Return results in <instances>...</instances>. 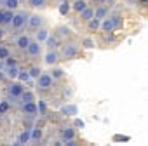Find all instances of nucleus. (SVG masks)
Listing matches in <instances>:
<instances>
[{
	"label": "nucleus",
	"mask_w": 148,
	"mask_h": 146,
	"mask_svg": "<svg viewBox=\"0 0 148 146\" xmlns=\"http://www.w3.org/2000/svg\"><path fill=\"white\" fill-rule=\"evenodd\" d=\"M120 23H122L120 16H112V18H108V19H103V21H101V28H103V31H105V33H112L117 26H120Z\"/></svg>",
	"instance_id": "obj_1"
},
{
	"label": "nucleus",
	"mask_w": 148,
	"mask_h": 146,
	"mask_svg": "<svg viewBox=\"0 0 148 146\" xmlns=\"http://www.w3.org/2000/svg\"><path fill=\"white\" fill-rule=\"evenodd\" d=\"M52 85V73H42L37 78V87L38 89H49Z\"/></svg>",
	"instance_id": "obj_2"
},
{
	"label": "nucleus",
	"mask_w": 148,
	"mask_h": 146,
	"mask_svg": "<svg viewBox=\"0 0 148 146\" xmlns=\"http://www.w3.org/2000/svg\"><path fill=\"white\" fill-rule=\"evenodd\" d=\"M28 21V14L26 12H16L14 14V19H12V28H16V30H19L21 26H25V23Z\"/></svg>",
	"instance_id": "obj_3"
},
{
	"label": "nucleus",
	"mask_w": 148,
	"mask_h": 146,
	"mask_svg": "<svg viewBox=\"0 0 148 146\" xmlns=\"http://www.w3.org/2000/svg\"><path fill=\"white\" fill-rule=\"evenodd\" d=\"M7 91H9V94H11V98H21V94L25 92V89H23V84H21V82H16V84H11V85L7 87Z\"/></svg>",
	"instance_id": "obj_4"
},
{
	"label": "nucleus",
	"mask_w": 148,
	"mask_h": 146,
	"mask_svg": "<svg viewBox=\"0 0 148 146\" xmlns=\"http://www.w3.org/2000/svg\"><path fill=\"white\" fill-rule=\"evenodd\" d=\"M42 23H44V19H42V16H38V14H33V16H30V19H28V26H30L32 30H38V28L42 26Z\"/></svg>",
	"instance_id": "obj_5"
},
{
	"label": "nucleus",
	"mask_w": 148,
	"mask_h": 146,
	"mask_svg": "<svg viewBox=\"0 0 148 146\" xmlns=\"http://www.w3.org/2000/svg\"><path fill=\"white\" fill-rule=\"evenodd\" d=\"M30 44H32V40H30L28 35H21V37H18V40H16V45H18V49H21V50H26V49L30 47Z\"/></svg>",
	"instance_id": "obj_6"
},
{
	"label": "nucleus",
	"mask_w": 148,
	"mask_h": 146,
	"mask_svg": "<svg viewBox=\"0 0 148 146\" xmlns=\"http://www.w3.org/2000/svg\"><path fill=\"white\" fill-rule=\"evenodd\" d=\"M23 111H25L26 115H37V113H38V106H37L35 101H32V103H23Z\"/></svg>",
	"instance_id": "obj_7"
},
{
	"label": "nucleus",
	"mask_w": 148,
	"mask_h": 146,
	"mask_svg": "<svg viewBox=\"0 0 148 146\" xmlns=\"http://www.w3.org/2000/svg\"><path fill=\"white\" fill-rule=\"evenodd\" d=\"M77 52H79V47H77V45H73V44H70V45H66V47H64L63 56H64V57H75V56H77Z\"/></svg>",
	"instance_id": "obj_8"
},
{
	"label": "nucleus",
	"mask_w": 148,
	"mask_h": 146,
	"mask_svg": "<svg viewBox=\"0 0 148 146\" xmlns=\"http://www.w3.org/2000/svg\"><path fill=\"white\" fill-rule=\"evenodd\" d=\"M26 50H28V54H30L32 57H37V56L40 54V42H38V40H37V42H32Z\"/></svg>",
	"instance_id": "obj_9"
},
{
	"label": "nucleus",
	"mask_w": 148,
	"mask_h": 146,
	"mask_svg": "<svg viewBox=\"0 0 148 146\" xmlns=\"http://www.w3.org/2000/svg\"><path fill=\"white\" fill-rule=\"evenodd\" d=\"M61 139L66 143V141H71V139H75V129H64L63 132H61Z\"/></svg>",
	"instance_id": "obj_10"
},
{
	"label": "nucleus",
	"mask_w": 148,
	"mask_h": 146,
	"mask_svg": "<svg viewBox=\"0 0 148 146\" xmlns=\"http://www.w3.org/2000/svg\"><path fill=\"white\" fill-rule=\"evenodd\" d=\"M30 139H32V130H23V132L18 136V139H16V141H18L19 144H26Z\"/></svg>",
	"instance_id": "obj_11"
},
{
	"label": "nucleus",
	"mask_w": 148,
	"mask_h": 146,
	"mask_svg": "<svg viewBox=\"0 0 148 146\" xmlns=\"http://www.w3.org/2000/svg\"><path fill=\"white\" fill-rule=\"evenodd\" d=\"M58 52L56 50H49L47 54H45V63L47 64H54V63H58Z\"/></svg>",
	"instance_id": "obj_12"
},
{
	"label": "nucleus",
	"mask_w": 148,
	"mask_h": 146,
	"mask_svg": "<svg viewBox=\"0 0 148 146\" xmlns=\"http://www.w3.org/2000/svg\"><path fill=\"white\" fill-rule=\"evenodd\" d=\"M40 139H42V129H40V127H33V129H32V141L37 143V141H40Z\"/></svg>",
	"instance_id": "obj_13"
},
{
	"label": "nucleus",
	"mask_w": 148,
	"mask_h": 146,
	"mask_svg": "<svg viewBox=\"0 0 148 146\" xmlns=\"http://www.w3.org/2000/svg\"><path fill=\"white\" fill-rule=\"evenodd\" d=\"M89 30L91 31H94V30H98L99 26H101V19H98V18H92V19H89Z\"/></svg>",
	"instance_id": "obj_14"
},
{
	"label": "nucleus",
	"mask_w": 148,
	"mask_h": 146,
	"mask_svg": "<svg viewBox=\"0 0 148 146\" xmlns=\"http://www.w3.org/2000/svg\"><path fill=\"white\" fill-rule=\"evenodd\" d=\"M9 56H11V50H9V47H5V45H0V61L7 59Z\"/></svg>",
	"instance_id": "obj_15"
},
{
	"label": "nucleus",
	"mask_w": 148,
	"mask_h": 146,
	"mask_svg": "<svg viewBox=\"0 0 148 146\" xmlns=\"http://www.w3.org/2000/svg\"><path fill=\"white\" fill-rule=\"evenodd\" d=\"M73 9H75L77 12H82L84 9H87V4L84 2V0H77V2L73 4Z\"/></svg>",
	"instance_id": "obj_16"
},
{
	"label": "nucleus",
	"mask_w": 148,
	"mask_h": 146,
	"mask_svg": "<svg viewBox=\"0 0 148 146\" xmlns=\"http://www.w3.org/2000/svg\"><path fill=\"white\" fill-rule=\"evenodd\" d=\"M68 11H70V4H68V0H64V2H61V5H59V14L66 16Z\"/></svg>",
	"instance_id": "obj_17"
},
{
	"label": "nucleus",
	"mask_w": 148,
	"mask_h": 146,
	"mask_svg": "<svg viewBox=\"0 0 148 146\" xmlns=\"http://www.w3.org/2000/svg\"><path fill=\"white\" fill-rule=\"evenodd\" d=\"M33 99H35L33 92H23L21 94V103H32Z\"/></svg>",
	"instance_id": "obj_18"
},
{
	"label": "nucleus",
	"mask_w": 148,
	"mask_h": 146,
	"mask_svg": "<svg viewBox=\"0 0 148 146\" xmlns=\"http://www.w3.org/2000/svg\"><path fill=\"white\" fill-rule=\"evenodd\" d=\"M19 71H21V70H19L18 66H12V68H7V75H9L11 78H16V77L19 75Z\"/></svg>",
	"instance_id": "obj_19"
},
{
	"label": "nucleus",
	"mask_w": 148,
	"mask_h": 146,
	"mask_svg": "<svg viewBox=\"0 0 148 146\" xmlns=\"http://www.w3.org/2000/svg\"><path fill=\"white\" fill-rule=\"evenodd\" d=\"M28 71H30V77H32V78H38V77L42 75V71H40L38 66H33V68H30Z\"/></svg>",
	"instance_id": "obj_20"
},
{
	"label": "nucleus",
	"mask_w": 148,
	"mask_h": 146,
	"mask_svg": "<svg viewBox=\"0 0 148 146\" xmlns=\"http://www.w3.org/2000/svg\"><path fill=\"white\" fill-rule=\"evenodd\" d=\"M63 111H64L66 115L75 117V115H77V106H73V104H70V106H64V108H63Z\"/></svg>",
	"instance_id": "obj_21"
},
{
	"label": "nucleus",
	"mask_w": 148,
	"mask_h": 146,
	"mask_svg": "<svg viewBox=\"0 0 148 146\" xmlns=\"http://www.w3.org/2000/svg\"><path fill=\"white\" fill-rule=\"evenodd\" d=\"M9 108H11V103H9V101H0V115L7 113Z\"/></svg>",
	"instance_id": "obj_22"
},
{
	"label": "nucleus",
	"mask_w": 148,
	"mask_h": 146,
	"mask_svg": "<svg viewBox=\"0 0 148 146\" xmlns=\"http://www.w3.org/2000/svg\"><path fill=\"white\" fill-rule=\"evenodd\" d=\"M18 78L21 80V82H28L32 77H30V71H25V70H21L19 71V75H18Z\"/></svg>",
	"instance_id": "obj_23"
},
{
	"label": "nucleus",
	"mask_w": 148,
	"mask_h": 146,
	"mask_svg": "<svg viewBox=\"0 0 148 146\" xmlns=\"http://www.w3.org/2000/svg\"><path fill=\"white\" fill-rule=\"evenodd\" d=\"M105 16H106V9H105V7H99V9L94 11V18H98V19H105Z\"/></svg>",
	"instance_id": "obj_24"
},
{
	"label": "nucleus",
	"mask_w": 148,
	"mask_h": 146,
	"mask_svg": "<svg viewBox=\"0 0 148 146\" xmlns=\"http://www.w3.org/2000/svg\"><path fill=\"white\" fill-rule=\"evenodd\" d=\"M82 18H84V19H87V21H89V19H92V18H94L92 9H89V7H87V9H84V11H82Z\"/></svg>",
	"instance_id": "obj_25"
},
{
	"label": "nucleus",
	"mask_w": 148,
	"mask_h": 146,
	"mask_svg": "<svg viewBox=\"0 0 148 146\" xmlns=\"http://www.w3.org/2000/svg\"><path fill=\"white\" fill-rule=\"evenodd\" d=\"M49 38V31L47 30H38V33H37V40L40 42V40H47Z\"/></svg>",
	"instance_id": "obj_26"
},
{
	"label": "nucleus",
	"mask_w": 148,
	"mask_h": 146,
	"mask_svg": "<svg viewBox=\"0 0 148 146\" xmlns=\"http://www.w3.org/2000/svg\"><path fill=\"white\" fill-rule=\"evenodd\" d=\"M18 2H19V0H4V5L7 9H16L18 7Z\"/></svg>",
	"instance_id": "obj_27"
},
{
	"label": "nucleus",
	"mask_w": 148,
	"mask_h": 146,
	"mask_svg": "<svg viewBox=\"0 0 148 146\" xmlns=\"http://www.w3.org/2000/svg\"><path fill=\"white\" fill-rule=\"evenodd\" d=\"M4 63H5V68H12V66H18V64H16V59H14V57H11V56H9L7 59H4Z\"/></svg>",
	"instance_id": "obj_28"
},
{
	"label": "nucleus",
	"mask_w": 148,
	"mask_h": 146,
	"mask_svg": "<svg viewBox=\"0 0 148 146\" xmlns=\"http://www.w3.org/2000/svg\"><path fill=\"white\" fill-rule=\"evenodd\" d=\"M38 111H40L42 115H45V111H47V104H45V101H38Z\"/></svg>",
	"instance_id": "obj_29"
},
{
	"label": "nucleus",
	"mask_w": 148,
	"mask_h": 146,
	"mask_svg": "<svg viewBox=\"0 0 148 146\" xmlns=\"http://www.w3.org/2000/svg\"><path fill=\"white\" fill-rule=\"evenodd\" d=\"M30 4H32V7H42L45 4V0H30Z\"/></svg>",
	"instance_id": "obj_30"
},
{
	"label": "nucleus",
	"mask_w": 148,
	"mask_h": 146,
	"mask_svg": "<svg viewBox=\"0 0 148 146\" xmlns=\"http://www.w3.org/2000/svg\"><path fill=\"white\" fill-rule=\"evenodd\" d=\"M47 45H49L51 49H54V47L58 45V40H56L54 37H49V38H47Z\"/></svg>",
	"instance_id": "obj_31"
},
{
	"label": "nucleus",
	"mask_w": 148,
	"mask_h": 146,
	"mask_svg": "<svg viewBox=\"0 0 148 146\" xmlns=\"http://www.w3.org/2000/svg\"><path fill=\"white\" fill-rule=\"evenodd\" d=\"M63 75H64L63 70H54V71H52V78H61Z\"/></svg>",
	"instance_id": "obj_32"
},
{
	"label": "nucleus",
	"mask_w": 148,
	"mask_h": 146,
	"mask_svg": "<svg viewBox=\"0 0 148 146\" xmlns=\"http://www.w3.org/2000/svg\"><path fill=\"white\" fill-rule=\"evenodd\" d=\"M92 45H94V44H92L91 38H86V40H84V47H86V49H92Z\"/></svg>",
	"instance_id": "obj_33"
},
{
	"label": "nucleus",
	"mask_w": 148,
	"mask_h": 146,
	"mask_svg": "<svg viewBox=\"0 0 148 146\" xmlns=\"http://www.w3.org/2000/svg\"><path fill=\"white\" fill-rule=\"evenodd\" d=\"M113 141H129V137L127 136H115Z\"/></svg>",
	"instance_id": "obj_34"
},
{
	"label": "nucleus",
	"mask_w": 148,
	"mask_h": 146,
	"mask_svg": "<svg viewBox=\"0 0 148 146\" xmlns=\"http://www.w3.org/2000/svg\"><path fill=\"white\" fill-rule=\"evenodd\" d=\"M4 19H5V11H0V25H4Z\"/></svg>",
	"instance_id": "obj_35"
},
{
	"label": "nucleus",
	"mask_w": 148,
	"mask_h": 146,
	"mask_svg": "<svg viewBox=\"0 0 148 146\" xmlns=\"http://www.w3.org/2000/svg\"><path fill=\"white\" fill-rule=\"evenodd\" d=\"M75 125H77V127H80V129H82V127H84V122H82V120H80V118H75Z\"/></svg>",
	"instance_id": "obj_36"
},
{
	"label": "nucleus",
	"mask_w": 148,
	"mask_h": 146,
	"mask_svg": "<svg viewBox=\"0 0 148 146\" xmlns=\"http://www.w3.org/2000/svg\"><path fill=\"white\" fill-rule=\"evenodd\" d=\"M2 37H4V31H2V30H0V42H2Z\"/></svg>",
	"instance_id": "obj_37"
},
{
	"label": "nucleus",
	"mask_w": 148,
	"mask_h": 146,
	"mask_svg": "<svg viewBox=\"0 0 148 146\" xmlns=\"http://www.w3.org/2000/svg\"><path fill=\"white\" fill-rule=\"evenodd\" d=\"M92 2H103V0H92Z\"/></svg>",
	"instance_id": "obj_38"
},
{
	"label": "nucleus",
	"mask_w": 148,
	"mask_h": 146,
	"mask_svg": "<svg viewBox=\"0 0 148 146\" xmlns=\"http://www.w3.org/2000/svg\"><path fill=\"white\" fill-rule=\"evenodd\" d=\"M2 75H4V73H2V71H0V78H2Z\"/></svg>",
	"instance_id": "obj_39"
},
{
	"label": "nucleus",
	"mask_w": 148,
	"mask_h": 146,
	"mask_svg": "<svg viewBox=\"0 0 148 146\" xmlns=\"http://www.w3.org/2000/svg\"><path fill=\"white\" fill-rule=\"evenodd\" d=\"M141 2H148V0H141Z\"/></svg>",
	"instance_id": "obj_40"
},
{
	"label": "nucleus",
	"mask_w": 148,
	"mask_h": 146,
	"mask_svg": "<svg viewBox=\"0 0 148 146\" xmlns=\"http://www.w3.org/2000/svg\"><path fill=\"white\" fill-rule=\"evenodd\" d=\"M23 2H25V0H23Z\"/></svg>",
	"instance_id": "obj_41"
}]
</instances>
